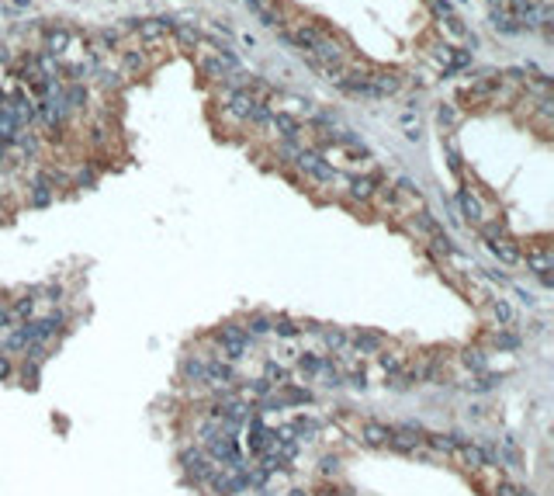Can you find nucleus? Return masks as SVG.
Wrapping results in <instances>:
<instances>
[{
    "mask_svg": "<svg viewBox=\"0 0 554 496\" xmlns=\"http://www.w3.org/2000/svg\"><path fill=\"white\" fill-rule=\"evenodd\" d=\"M201 441H204V455L211 462H222V465H239L243 462V448L236 444V434H229L218 420H208L201 427Z\"/></svg>",
    "mask_w": 554,
    "mask_h": 496,
    "instance_id": "f257e3e1",
    "label": "nucleus"
},
{
    "mask_svg": "<svg viewBox=\"0 0 554 496\" xmlns=\"http://www.w3.org/2000/svg\"><path fill=\"white\" fill-rule=\"evenodd\" d=\"M481 229V236H485V243H488V250L502 261V264H520L523 261V254H520V243L502 229V226H478Z\"/></svg>",
    "mask_w": 554,
    "mask_h": 496,
    "instance_id": "f03ea898",
    "label": "nucleus"
},
{
    "mask_svg": "<svg viewBox=\"0 0 554 496\" xmlns=\"http://www.w3.org/2000/svg\"><path fill=\"white\" fill-rule=\"evenodd\" d=\"M215 344H218V351H222L229 361H236V358H243V354L250 351L253 337H250L243 326H236V323H225V326L215 333Z\"/></svg>",
    "mask_w": 554,
    "mask_h": 496,
    "instance_id": "7ed1b4c3",
    "label": "nucleus"
},
{
    "mask_svg": "<svg viewBox=\"0 0 554 496\" xmlns=\"http://www.w3.org/2000/svg\"><path fill=\"white\" fill-rule=\"evenodd\" d=\"M343 188H347V195L354 201H370L381 191V174L377 170H370V174H350Z\"/></svg>",
    "mask_w": 554,
    "mask_h": 496,
    "instance_id": "20e7f679",
    "label": "nucleus"
},
{
    "mask_svg": "<svg viewBox=\"0 0 554 496\" xmlns=\"http://www.w3.org/2000/svg\"><path fill=\"white\" fill-rule=\"evenodd\" d=\"M402 91V77L395 70H370L368 77V98H391Z\"/></svg>",
    "mask_w": 554,
    "mask_h": 496,
    "instance_id": "39448f33",
    "label": "nucleus"
},
{
    "mask_svg": "<svg viewBox=\"0 0 554 496\" xmlns=\"http://www.w3.org/2000/svg\"><path fill=\"white\" fill-rule=\"evenodd\" d=\"M181 465L187 469V476L197 479V483H208V476L215 472L211 458H208L201 448H184V451H181Z\"/></svg>",
    "mask_w": 554,
    "mask_h": 496,
    "instance_id": "423d86ee",
    "label": "nucleus"
},
{
    "mask_svg": "<svg viewBox=\"0 0 554 496\" xmlns=\"http://www.w3.org/2000/svg\"><path fill=\"white\" fill-rule=\"evenodd\" d=\"M271 444H274V430H271L260 416H250V420H246V448H250L253 455H264Z\"/></svg>",
    "mask_w": 554,
    "mask_h": 496,
    "instance_id": "0eeeda50",
    "label": "nucleus"
},
{
    "mask_svg": "<svg viewBox=\"0 0 554 496\" xmlns=\"http://www.w3.org/2000/svg\"><path fill=\"white\" fill-rule=\"evenodd\" d=\"M527 268L541 278V285H554V254L548 250V247L527 250Z\"/></svg>",
    "mask_w": 554,
    "mask_h": 496,
    "instance_id": "6e6552de",
    "label": "nucleus"
},
{
    "mask_svg": "<svg viewBox=\"0 0 554 496\" xmlns=\"http://www.w3.org/2000/svg\"><path fill=\"white\" fill-rule=\"evenodd\" d=\"M458 205H461L464 219H467L471 226H485V222H488V208H485V201L478 198L471 188H461V191H458Z\"/></svg>",
    "mask_w": 554,
    "mask_h": 496,
    "instance_id": "1a4fd4ad",
    "label": "nucleus"
},
{
    "mask_svg": "<svg viewBox=\"0 0 554 496\" xmlns=\"http://www.w3.org/2000/svg\"><path fill=\"white\" fill-rule=\"evenodd\" d=\"M391 427L388 423H377V420H368L364 427H361V441L364 444H370V448H388L391 444Z\"/></svg>",
    "mask_w": 554,
    "mask_h": 496,
    "instance_id": "9d476101",
    "label": "nucleus"
},
{
    "mask_svg": "<svg viewBox=\"0 0 554 496\" xmlns=\"http://www.w3.org/2000/svg\"><path fill=\"white\" fill-rule=\"evenodd\" d=\"M350 344H354L357 354H377V351L384 347V333H377V330H361V333L350 337Z\"/></svg>",
    "mask_w": 554,
    "mask_h": 496,
    "instance_id": "9b49d317",
    "label": "nucleus"
},
{
    "mask_svg": "<svg viewBox=\"0 0 554 496\" xmlns=\"http://www.w3.org/2000/svg\"><path fill=\"white\" fill-rule=\"evenodd\" d=\"M70 42H73V35H70V28H63V24H56V28L45 31V52H52V56H66Z\"/></svg>",
    "mask_w": 554,
    "mask_h": 496,
    "instance_id": "f8f14e48",
    "label": "nucleus"
},
{
    "mask_svg": "<svg viewBox=\"0 0 554 496\" xmlns=\"http://www.w3.org/2000/svg\"><path fill=\"white\" fill-rule=\"evenodd\" d=\"M243 330H246L250 337H271V333H274V316H267V312H253V316H246Z\"/></svg>",
    "mask_w": 554,
    "mask_h": 496,
    "instance_id": "ddd939ff",
    "label": "nucleus"
},
{
    "mask_svg": "<svg viewBox=\"0 0 554 496\" xmlns=\"http://www.w3.org/2000/svg\"><path fill=\"white\" fill-rule=\"evenodd\" d=\"M377 365L384 368V375H391V372H402L409 361H405V351H402V347H391V351L381 347V351H377Z\"/></svg>",
    "mask_w": 554,
    "mask_h": 496,
    "instance_id": "4468645a",
    "label": "nucleus"
},
{
    "mask_svg": "<svg viewBox=\"0 0 554 496\" xmlns=\"http://www.w3.org/2000/svg\"><path fill=\"white\" fill-rule=\"evenodd\" d=\"M184 379L194 386H204L208 382V358H187L184 361Z\"/></svg>",
    "mask_w": 554,
    "mask_h": 496,
    "instance_id": "2eb2a0df",
    "label": "nucleus"
},
{
    "mask_svg": "<svg viewBox=\"0 0 554 496\" xmlns=\"http://www.w3.org/2000/svg\"><path fill=\"white\" fill-rule=\"evenodd\" d=\"M298 333H301V326H298L294 319H287V316H274V333H271V337L291 340V337H298Z\"/></svg>",
    "mask_w": 554,
    "mask_h": 496,
    "instance_id": "dca6fc26",
    "label": "nucleus"
},
{
    "mask_svg": "<svg viewBox=\"0 0 554 496\" xmlns=\"http://www.w3.org/2000/svg\"><path fill=\"white\" fill-rule=\"evenodd\" d=\"M322 340H326V347H329L333 354H340V351H347L350 333H343V330H326V333H322Z\"/></svg>",
    "mask_w": 554,
    "mask_h": 496,
    "instance_id": "f3484780",
    "label": "nucleus"
},
{
    "mask_svg": "<svg viewBox=\"0 0 554 496\" xmlns=\"http://www.w3.org/2000/svg\"><path fill=\"white\" fill-rule=\"evenodd\" d=\"M264 382H267V386H284V382H287V368H284V365H277V361H271V365H267V368H264Z\"/></svg>",
    "mask_w": 554,
    "mask_h": 496,
    "instance_id": "a211bd4d",
    "label": "nucleus"
},
{
    "mask_svg": "<svg viewBox=\"0 0 554 496\" xmlns=\"http://www.w3.org/2000/svg\"><path fill=\"white\" fill-rule=\"evenodd\" d=\"M319 365H322V358H319V354H301V358H298V372H301L305 379H315Z\"/></svg>",
    "mask_w": 554,
    "mask_h": 496,
    "instance_id": "6ab92c4d",
    "label": "nucleus"
},
{
    "mask_svg": "<svg viewBox=\"0 0 554 496\" xmlns=\"http://www.w3.org/2000/svg\"><path fill=\"white\" fill-rule=\"evenodd\" d=\"M492 344H495L499 351H513V347H520V337L509 333V330H499V333L492 337Z\"/></svg>",
    "mask_w": 554,
    "mask_h": 496,
    "instance_id": "aec40b11",
    "label": "nucleus"
},
{
    "mask_svg": "<svg viewBox=\"0 0 554 496\" xmlns=\"http://www.w3.org/2000/svg\"><path fill=\"white\" fill-rule=\"evenodd\" d=\"M170 31H174V35H177V42H181V45H184V49H194V45H197V42H201V35H197V31H194V28H170Z\"/></svg>",
    "mask_w": 554,
    "mask_h": 496,
    "instance_id": "412c9836",
    "label": "nucleus"
},
{
    "mask_svg": "<svg viewBox=\"0 0 554 496\" xmlns=\"http://www.w3.org/2000/svg\"><path fill=\"white\" fill-rule=\"evenodd\" d=\"M464 368H471V372H485V354L481 351H464Z\"/></svg>",
    "mask_w": 554,
    "mask_h": 496,
    "instance_id": "4be33fe9",
    "label": "nucleus"
},
{
    "mask_svg": "<svg viewBox=\"0 0 554 496\" xmlns=\"http://www.w3.org/2000/svg\"><path fill=\"white\" fill-rule=\"evenodd\" d=\"M492 312H495V319H499V323H513V309H509V302H492Z\"/></svg>",
    "mask_w": 554,
    "mask_h": 496,
    "instance_id": "5701e85b",
    "label": "nucleus"
},
{
    "mask_svg": "<svg viewBox=\"0 0 554 496\" xmlns=\"http://www.w3.org/2000/svg\"><path fill=\"white\" fill-rule=\"evenodd\" d=\"M495 496H530V493H523L516 483H499V486H495Z\"/></svg>",
    "mask_w": 554,
    "mask_h": 496,
    "instance_id": "b1692460",
    "label": "nucleus"
},
{
    "mask_svg": "<svg viewBox=\"0 0 554 496\" xmlns=\"http://www.w3.org/2000/svg\"><path fill=\"white\" fill-rule=\"evenodd\" d=\"M319 469H322V476H336L340 462H336V458H322V462H319Z\"/></svg>",
    "mask_w": 554,
    "mask_h": 496,
    "instance_id": "393cba45",
    "label": "nucleus"
},
{
    "mask_svg": "<svg viewBox=\"0 0 554 496\" xmlns=\"http://www.w3.org/2000/svg\"><path fill=\"white\" fill-rule=\"evenodd\" d=\"M10 326H14V319H10V309L0 302V333H3V330H10Z\"/></svg>",
    "mask_w": 554,
    "mask_h": 496,
    "instance_id": "a878e982",
    "label": "nucleus"
},
{
    "mask_svg": "<svg viewBox=\"0 0 554 496\" xmlns=\"http://www.w3.org/2000/svg\"><path fill=\"white\" fill-rule=\"evenodd\" d=\"M454 118H458V115H454V108H440V115H437V122H440V125H454Z\"/></svg>",
    "mask_w": 554,
    "mask_h": 496,
    "instance_id": "bb28decb",
    "label": "nucleus"
},
{
    "mask_svg": "<svg viewBox=\"0 0 554 496\" xmlns=\"http://www.w3.org/2000/svg\"><path fill=\"white\" fill-rule=\"evenodd\" d=\"M10 361H7V354H0V379H10Z\"/></svg>",
    "mask_w": 554,
    "mask_h": 496,
    "instance_id": "cd10ccee",
    "label": "nucleus"
},
{
    "mask_svg": "<svg viewBox=\"0 0 554 496\" xmlns=\"http://www.w3.org/2000/svg\"><path fill=\"white\" fill-rule=\"evenodd\" d=\"M291 496H308V493H301V490H294V493H291Z\"/></svg>",
    "mask_w": 554,
    "mask_h": 496,
    "instance_id": "c85d7f7f",
    "label": "nucleus"
}]
</instances>
